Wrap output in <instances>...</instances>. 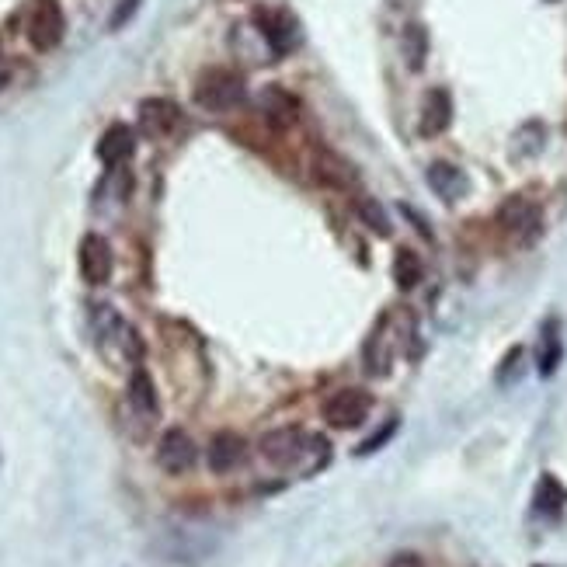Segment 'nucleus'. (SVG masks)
Instances as JSON below:
<instances>
[{"label": "nucleus", "mask_w": 567, "mask_h": 567, "mask_svg": "<svg viewBox=\"0 0 567 567\" xmlns=\"http://www.w3.org/2000/svg\"><path fill=\"white\" fill-rule=\"evenodd\" d=\"M331 446L321 435H307L303 428H275L261 439V456L265 463L279 470H296V474H317L327 463Z\"/></svg>", "instance_id": "1"}, {"label": "nucleus", "mask_w": 567, "mask_h": 567, "mask_svg": "<svg viewBox=\"0 0 567 567\" xmlns=\"http://www.w3.org/2000/svg\"><path fill=\"white\" fill-rule=\"evenodd\" d=\"M91 331H94V338H98V345L105 348L112 359H122V362H133V366H140L143 341H140V334H136L133 327L122 321V314L115 307H108V303H94V307H91Z\"/></svg>", "instance_id": "2"}, {"label": "nucleus", "mask_w": 567, "mask_h": 567, "mask_svg": "<svg viewBox=\"0 0 567 567\" xmlns=\"http://www.w3.org/2000/svg\"><path fill=\"white\" fill-rule=\"evenodd\" d=\"M195 101L206 112H230L244 101V77L234 70L213 67L195 81Z\"/></svg>", "instance_id": "3"}, {"label": "nucleus", "mask_w": 567, "mask_h": 567, "mask_svg": "<svg viewBox=\"0 0 567 567\" xmlns=\"http://www.w3.org/2000/svg\"><path fill=\"white\" fill-rule=\"evenodd\" d=\"M254 25H258L261 39L268 42L272 56H289L303 39L300 21H296V14L286 11V7H258V11H254Z\"/></svg>", "instance_id": "4"}, {"label": "nucleus", "mask_w": 567, "mask_h": 567, "mask_svg": "<svg viewBox=\"0 0 567 567\" xmlns=\"http://www.w3.org/2000/svg\"><path fill=\"white\" fill-rule=\"evenodd\" d=\"M498 227L512 237L515 244H533L540 241L543 234V213L533 199H522V195H512L505 199V206L498 209Z\"/></svg>", "instance_id": "5"}, {"label": "nucleus", "mask_w": 567, "mask_h": 567, "mask_svg": "<svg viewBox=\"0 0 567 567\" xmlns=\"http://www.w3.org/2000/svg\"><path fill=\"white\" fill-rule=\"evenodd\" d=\"M67 21H63V7L56 0H35L32 14H28V42L39 53H49L63 42Z\"/></svg>", "instance_id": "6"}, {"label": "nucleus", "mask_w": 567, "mask_h": 567, "mask_svg": "<svg viewBox=\"0 0 567 567\" xmlns=\"http://www.w3.org/2000/svg\"><path fill=\"white\" fill-rule=\"evenodd\" d=\"M369 411H373V397L366 390H338L324 401V421L338 432L359 428L369 418Z\"/></svg>", "instance_id": "7"}, {"label": "nucleus", "mask_w": 567, "mask_h": 567, "mask_svg": "<svg viewBox=\"0 0 567 567\" xmlns=\"http://www.w3.org/2000/svg\"><path fill=\"white\" fill-rule=\"evenodd\" d=\"M77 265H81V275L87 286H105L112 279L115 268V254L108 241L101 234H87L81 241V251H77Z\"/></svg>", "instance_id": "8"}, {"label": "nucleus", "mask_w": 567, "mask_h": 567, "mask_svg": "<svg viewBox=\"0 0 567 567\" xmlns=\"http://www.w3.org/2000/svg\"><path fill=\"white\" fill-rule=\"evenodd\" d=\"M126 404L133 411V418L140 425H154L157 414H161V404H157V390L154 380L143 366H133V376H129V390H126Z\"/></svg>", "instance_id": "9"}, {"label": "nucleus", "mask_w": 567, "mask_h": 567, "mask_svg": "<svg viewBox=\"0 0 567 567\" xmlns=\"http://www.w3.org/2000/svg\"><path fill=\"white\" fill-rule=\"evenodd\" d=\"M157 463H161V470L171 477L188 474V470L195 467V442L188 439L185 432L171 428V432L161 439V446H157Z\"/></svg>", "instance_id": "10"}, {"label": "nucleus", "mask_w": 567, "mask_h": 567, "mask_svg": "<svg viewBox=\"0 0 567 567\" xmlns=\"http://www.w3.org/2000/svg\"><path fill=\"white\" fill-rule=\"evenodd\" d=\"M449 122H453V98L446 87H432L421 101V133L439 136L449 129Z\"/></svg>", "instance_id": "11"}, {"label": "nucleus", "mask_w": 567, "mask_h": 567, "mask_svg": "<svg viewBox=\"0 0 567 567\" xmlns=\"http://www.w3.org/2000/svg\"><path fill=\"white\" fill-rule=\"evenodd\" d=\"M181 122V108L167 98H150L140 105V126L147 136H167L174 133Z\"/></svg>", "instance_id": "12"}, {"label": "nucleus", "mask_w": 567, "mask_h": 567, "mask_svg": "<svg viewBox=\"0 0 567 567\" xmlns=\"http://www.w3.org/2000/svg\"><path fill=\"white\" fill-rule=\"evenodd\" d=\"M136 150V136L129 126H122V122H115V126H108L105 133H101L98 140V161L105 167H119L122 161H129Z\"/></svg>", "instance_id": "13"}, {"label": "nucleus", "mask_w": 567, "mask_h": 567, "mask_svg": "<svg viewBox=\"0 0 567 567\" xmlns=\"http://www.w3.org/2000/svg\"><path fill=\"white\" fill-rule=\"evenodd\" d=\"M428 188H432L442 202H456V199H463V195H467L470 181L456 164L435 161L432 167H428Z\"/></svg>", "instance_id": "14"}, {"label": "nucleus", "mask_w": 567, "mask_h": 567, "mask_svg": "<svg viewBox=\"0 0 567 567\" xmlns=\"http://www.w3.org/2000/svg\"><path fill=\"white\" fill-rule=\"evenodd\" d=\"M244 463V439L234 432H220L213 435V442H209V470L213 474H230V470H237Z\"/></svg>", "instance_id": "15"}, {"label": "nucleus", "mask_w": 567, "mask_h": 567, "mask_svg": "<svg viewBox=\"0 0 567 567\" xmlns=\"http://www.w3.org/2000/svg\"><path fill=\"white\" fill-rule=\"evenodd\" d=\"M258 108H261V115H265L272 126H293L296 122V101H293V94L289 91H282V87H261V94H258Z\"/></svg>", "instance_id": "16"}, {"label": "nucleus", "mask_w": 567, "mask_h": 567, "mask_svg": "<svg viewBox=\"0 0 567 567\" xmlns=\"http://www.w3.org/2000/svg\"><path fill=\"white\" fill-rule=\"evenodd\" d=\"M390 362H394V345H390V317H383V321L376 324L369 345H366V369L373 376H383L390 369Z\"/></svg>", "instance_id": "17"}, {"label": "nucleus", "mask_w": 567, "mask_h": 567, "mask_svg": "<svg viewBox=\"0 0 567 567\" xmlns=\"http://www.w3.org/2000/svg\"><path fill=\"white\" fill-rule=\"evenodd\" d=\"M564 505H567V487L557 481V477L543 474L540 484H536V494H533L536 515H543V519H557V515L564 512Z\"/></svg>", "instance_id": "18"}, {"label": "nucleus", "mask_w": 567, "mask_h": 567, "mask_svg": "<svg viewBox=\"0 0 567 567\" xmlns=\"http://www.w3.org/2000/svg\"><path fill=\"white\" fill-rule=\"evenodd\" d=\"M561 359H564L561 327H557V321H547L543 324V338H540V376H554Z\"/></svg>", "instance_id": "19"}, {"label": "nucleus", "mask_w": 567, "mask_h": 567, "mask_svg": "<svg viewBox=\"0 0 567 567\" xmlns=\"http://www.w3.org/2000/svg\"><path fill=\"white\" fill-rule=\"evenodd\" d=\"M421 275H425V268H421V258L414 251H407V247H401L394 258V282L401 289H414L421 282Z\"/></svg>", "instance_id": "20"}, {"label": "nucleus", "mask_w": 567, "mask_h": 567, "mask_svg": "<svg viewBox=\"0 0 567 567\" xmlns=\"http://www.w3.org/2000/svg\"><path fill=\"white\" fill-rule=\"evenodd\" d=\"M404 56H407V67L421 70L425 67V56H428V32L421 25H411L404 32Z\"/></svg>", "instance_id": "21"}, {"label": "nucleus", "mask_w": 567, "mask_h": 567, "mask_svg": "<svg viewBox=\"0 0 567 567\" xmlns=\"http://www.w3.org/2000/svg\"><path fill=\"white\" fill-rule=\"evenodd\" d=\"M540 147H543L540 122H529V126H522L519 133H515V157H533L540 154Z\"/></svg>", "instance_id": "22"}, {"label": "nucleus", "mask_w": 567, "mask_h": 567, "mask_svg": "<svg viewBox=\"0 0 567 567\" xmlns=\"http://www.w3.org/2000/svg\"><path fill=\"white\" fill-rule=\"evenodd\" d=\"M359 216H362V223H366L369 230H376L380 237H390V220H387V213H383V209L376 206L373 199H362V202H359Z\"/></svg>", "instance_id": "23"}, {"label": "nucleus", "mask_w": 567, "mask_h": 567, "mask_svg": "<svg viewBox=\"0 0 567 567\" xmlns=\"http://www.w3.org/2000/svg\"><path fill=\"white\" fill-rule=\"evenodd\" d=\"M522 359H526V352H522V348H512V352L505 355V362L498 366V383H501V387H508V383H512L515 376L522 373V369H519Z\"/></svg>", "instance_id": "24"}, {"label": "nucleus", "mask_w": 567, "mask_h": 567, "mask_svg": "<svg viewBox=\"0 0 567 567\" xmlns=\"http://www.w3.org/2000/svg\"><path fill=\"white\" fill-rule=\"evenodd\" d=\"M394 432H397V421H390V425L383 428V432H376V435H373V439H369V442H362V446H359V456H369V453H373V449H380L383 442H387V439H390V435H394Z\"/></svg>", "instance_id": "25"}, {"label": "nucleus", "mask_w": 567, "mask_h": 567, "mask_svg": "<svg viewBox=\"0 0 567 567\" xmlns=\"http://www.w3.org/2000/svg\"><path fill=\"white\" fill-rule=\"evenodd\" d=\"M136 4H140V0H119V11L112 14V28H119V25H122V21H126V18H133Z\"/></svg>", "instance_id": "26"}, {"label": "nucleus", "mask_w": 567, "mask_h": 567, "mask_svg": "<svg viewBox=\"0 0 567 567\" xmlns=\"http://www.w3.org/2000/svg\"><path fill=\"white\" fill-rule=\"evenodd\" d=\"M387 567H425V561H421L418 554H397V557H390Z\"/></svg>", "instance_id": "27"}, {"label": "nucleus", "mask_w": 567, "mask_h": 567, "mask_svg": "<svg viewBox=\"0 0 567 567\" xmlns=\"http://www.w3.org/2000/svg\"><path fill=\"white\" fill-rule=\"evenodd\" d=\"M7 81H11V67H7V60L0 56V91L7 87Z\"/></svg>", "instance_id": "28"}]
</instances>
